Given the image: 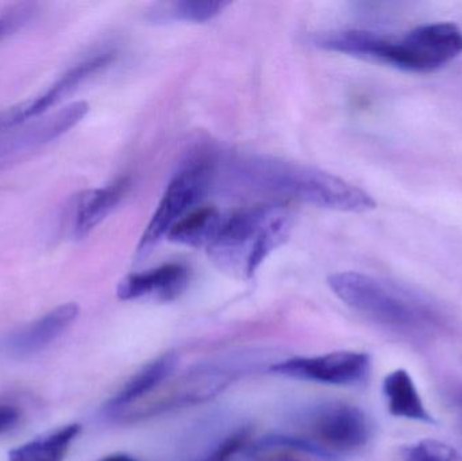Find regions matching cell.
<instances>
[{
  "label": "cell",
  "mask_w": 462,
  "mask_h": 461,
  "mask_svg": "<svg viewBox=\"0 0 462 461\" xmlns=\"http://www.w3.org/2000/svg\"><path fill=\"white\" fill-rule=\"evenodd\" d=\"M328 283L345 305L384 327H409L422 318L414 300L374 276L347 271L334 273Z\"/></svg>",
  "instance_id": "cell-5"
},
{
  "label": "cell",
  "mask_w": 462,
  "mask_h": 461,
  "mask_svg": "<svg viewBox=\"0 0 462 461\" xmlns=\"http://www.w3.org/2000/svg\"><path fill=\"white\" fill-rule=\"evenodd\" d=\"M129 187V179L122 178L107 186L79 194L70 210L69 229L73 237L81 240L99 226L122 202Z\"/></svg>",
  "instance_id": "cell-12"
},
{
  "label": "cell",
  "mask_w": 462,
  "mask_h": 461,
  "mask_svg": "<svg viewBox=\"0 0 462 461\" xmlns=\"http://www.w3.org/2000/svg\"><path fill=\"white\" fill-rule=\"evenodd\" d=\"M30 16V8L19 7L11 11L7 15L0 16V41L11 32L18 30L22 24L26 23Z\"/></svg>",
  "instance_id": "cell-21"
},
{
  "label": "cell",
  "mask_w": 462,
  "mask_h": 461,
  "mask_svg": "<svg viewBox=\"0 0 462 461\" xmlns=\"http://www.w3.org/2000/svg\"><path fill=\"white\" fill-rule=\"evenodd\" d=\"M225 218L213 207L195 208L167 235L172 243L191 248H208L218 235Z\"/></svg>",
  "instance_id": "cell-15"
},
{
  "label": "cell",
  "mask_w": 462,
  "mask_h": 461,
  "mask_svg": "<svg viewBox=\"0 0 462 461\" xmlns=\"http://www.w3.org/2000/svg\"><path fill=\"white\" fill-rule=\"evenodd\" d=\"M312 440L328 449L337 460L361 451L371 438V422L357 406L326 403L318 406L307 419Z\"/></svg>",
  "instance_id": "cell-6"
},
{
  "label": "cell",
  "mask_w": 462,
  "mask_h": 461,
  "mask_svg": "<svg viewBox=\"0 0 462 461\" xmlns=\"http://www.w3.org/2000/svg\"><path fill=\"white\" fill-rule=\"evenodd\" d=\"M383 394L387 401L388 411L393 417L434 424L433 417L425 408L414 381L406 370L401 368L385 376Z\"/></svg>",
  "instance_id": "cell-14"
},
{
  "label": "cell",
  "mask_w": 462,
  "mask_h": 461,
  "mask_svg": "<svg viewBox=\"0 0 462 461\" xmlns=\"http://www.w3.org/2000/svg\"><path fill=\"white\" fill-rule=\"evenodd\" d=\"M229 2H191V0H181V2L160 3L153 7L149 14L152 22H195V23H205L218 16Z\"/></svg>",
  "instance_id": "cell-17"
},
{
  "label": "cell",
  "mask_w": 462,
  "mask_h": 461,
  "mask_svg": "<svg viewBox=\"0 0 462 461\" xmlns=\"http://www.w3.org/2000/svg\"><path fill=\"white\" fill-rule=\"evenodd\" d=\"M81 427L78 424L62 428L59 432L24 444L8 454L10 461H62L70 443L78 438Z\"/></svg>",
  "instance_id": "cell-16"
},
{
  "label": "cell",
  "mask_w": 462,
  "mask_h": 461,
  "mask_svg": "<svg viewBox=\"0 0 462 461\" xmlns=\"http://www.w3.org/2000/svg\"><path fill=\"white\" fill-rule=\"evenodd\" d=\"M214 186L231 194L290 198L345 213L376 208L368 192L333 173L261 154L217 153Z\"/></svg>",
  "instance_id": "cell-1"
},
{
  "label": "cell",
  "mask_w": 462,
  "mask_h": 461,
  "mask_svg": "<svg viewBox=\"0 0 462 461\" xmlns=\"http://www.w3.org/2000/svg\"><path fill=\"white\" fill-rule=\"evenodd\" d=\"M189 272L181 264H165L145 272L130 273L116 287L122 300H157L170 302L189 287Z\"/></svg>",
  "instance_id": "cell-10"
},
{
  "label": "cell",
  "mask_w": 462,
  "mask_h": 461,
  "mask_svg": "<svg viewBox=\"0 0 462 461\" xmlns=\"http://www.w3.org/2000/svg\"><path fill=\"white\" fill-rule=\"evenodd\" d=\"M78 316L79 306L76 303L59 306L32 324L8 336L3 341V348L8 355L15 357L37 354L57 340Z\"/></svg>",
  "instance_id": "cell-11"
},
{
  "label": "cell",
  "mask_w": 462,
  "mask_h": 461,
  "mask_svg": "<svg viewBox=\"0 0 462 461\" xmlns=\"http://www.w3.org/2000/svg\"><path fill=\"white\" fill-rule=\"evenodd\" d=\"M292 225V213L280 203L244 208L225 218L208 245V257L224 272L252 279L266 257L288 240Z\"/></svg>",
  "instance_id": "cell-3"
},
{
  "label": "cell",
  "mask_w": 462,
  "mask_h": 461,
  "mask_svg": "<svg viewBox=\"0 0 462 461\" xmlns=\"http://www.w3.org/2000/svg\"><path fill=\"white\" fill-rule=\"evenodd\" d=\"M178 355L170 352L157 357L153 362L146 364L140 373H135L124 389L106 405L105 411L108 416H116L122 413L127 406L137 402L141 398L153 392L165 379L170 378L171 373L178 365Z\"/></svg>",
  "instance_id": "cell-13"
},
{
  "label": "cell",
  "mask_w": 462,
  "mask_h": 461,
  "mask_svg": "<svg viewBox=\"0 0 462 461\" xmlns=\"http://www.w3.org/2000/svg\"><path fill=\"white\" fill-rule=\"evenodd\" d=\"M114 51H97L67 70L45 92L0 113V133L14 129L30 119L43 115L49 108L72 94L87 78L97 75L116 60Z\"/></svg>",
  "instance_id": "cell-9"
},
{
  "label": "cell",
  "mask_w": 462,
  "mask_h": 461,
  "mask_svg": "<svg viewBox=\"0 0 462 461\" xmlns=\"http://www.w3.org/2000/svg\"><path fill=\"white\" fill-rule=\"evenodd\" d=\"M268 461H296L293 459H274V460H268Z\"/></svg>",
  "instance_id": "cell-24"
},
{
  "label": "cell",
  "mask_w": 462,
  "mask_h": 461,
  "mask_svg": "<svg viewBox=\"0 0 462 461\" xmlns=\"http://www.w3.org/2000/svg\"><path fill=\"white\" fill-rule=\"evenodd\" d=\"M102 461H137L127 455H111V456L105 457Z\"/></svg>",
  "instance_id": "cell-23"
},
{
  "label": "cell",
  "mask_w": 462,
  "mask_h": 461,
  "mask_svg": "<svg viewBox=\"0 0 462 461\" xmlns=\"http://www.w3.org/2000/svg\"><path fill=\"white\" fill-rule=\"evenodd\" d=\"M326 51L372 60L409 72H434L462 53V30L450 22L422 24L401 38L368 30H339L315 35Z\"/></svg>",
  "instance_id": "cell-2"
},
{
  "label": "cell",
  "mask_w": 462,
  "mask_h": 461,
  "mask_svg": "<svg viewBox=\"0 0 462 461\" xmlns=\"http://www.w3.org/2000/svg\"><path fill=\"white\" fill-rule=\"evenodd\" d=\"M290 449V451L300 452L309 456L317 457L323 461H338L328 449L323 448L317 441L312 440L309 436L284 435V433H274L265 438H258L257 441L247 446L245 449L247 455L254 456L261 452L271 451V449Z\"/></svg>",
  "instance_id": "cell-18"
},
{
  "label": "cell",
  "mask_w": 462,
  "mask_h": 461,
  "mask_svg": "<svg viewBox=\"0 0 462 461\" xmlns=\"http://www.w3.org/2000/svg\"><path fill=\"white\" fill-rule=\"evenodd\" d=\"M216 180V153L195 152L180 165L157 206L135 249V262L146 259L171 230L195 210Z\"/></svg>",
  "instance_id": "cell-4"
},
{
  "label": "cell",
  "mask_w": 462,
  "mask_h": 461,
  "mask_svg": "<svg viewBox=\"0 0 462 461\" xmlns=\"http://www.w3.org/2000/svg\"><path fill=\"white\" fill-rule=\"evenodd\" d=\"M404 461H461L457 452L447 444L423 440L404 452Z\"/></svg>",
  "instance_id": "cell-20"
},
{
  "label": "cell",
  "mask_w": 462,
  "mask_h": 461,
  "mask_svg": "<svg viewBox=\"0 0 462 461\" xmlns=\"http://www.w3.org/2000/svg\"><path fill=\"white\" fill-rule=\"evenodd\" d=\"M371 357L363 352L341 351L312 357H292L269 368L272 373L333 386H353L365 381Z\"/></svg>",
  "instance_id": "cell-8"
},
{
  "label": "cell",
  "mask_w": 462,
  "mask_h": 461,
  "mask_svg": "<svg viewBox=\"0 0 462 461\" xmlns=\"http://www.w3.org/2000/svg\"><path fill=\"white\" fill-rule=\"evenodd\" d=\"M21 421V411L11 405H0V435L11 432Z\"/></svg>",
  "instance_id": "cell-22"
},
{
  "label": "cell",
  "mask_w": 462,
  "mask_h": 461,
  "mask_svg": "<svg viewBox=\"0 0 462 461\" xmlns=\"http://www.w3.org/2000/svg\"><path fill=\"white\" fill-rule=\"evenodd\" d=\"M249 440V428H239L227 435L224 440L216 444L211 451H208L202 459L198 461H230L236 454L247 448Z\"/></svg>",
  "instance_id": "cell-19"
},
{
  "label": "cell",
  "mask_w": 462,
  "mask_h": 461,
  "mask_svg": "<svg viewBox=\"0 0 462 461\" xmlns=\"http://www.w3.org/2000/svg\"><path fill=\"white\" fill-rule=\"evenodd\" d=\"M86 102H75L40 119L24 122L0 133V168L16 161L24 154L53 143L83 121L88 114Z\"/></svg>",
  "instance_id": "cell-7"
}]
</instances>
